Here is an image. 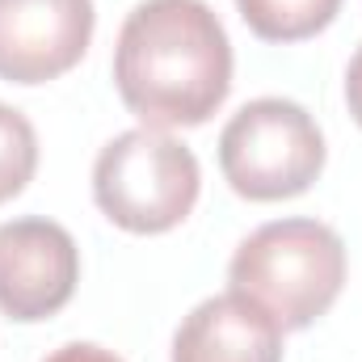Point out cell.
Segmentation results:
<instances>
[{
	"mask_svg": "<svg viewBox=\"0 0 362 362\" xmlns=\"http://www.w3.org/2000/svg\"><path fill=\"white\" fill-rule=\"evenodd\" d=\"M122 105L152 131L202 127L232 89V42L206 0H144L114 47Z\"/></svg>",
	"mask_w": 362,
	"mask_h": 362,
	"instance_id": "obj_1",
	"label": "cell"
},
{
	"mask_svg": "<svg viewBox=\"0 0 362 362\" xmlns=\"http://www.w3.org/2000/svg\"><path fill=\"white\" fill-rule=\"evenodd\" d=\"M228 282L282 333L316 325L346 286V245L320 219H274L232 253Z\"/></svg>",
	"mask_w": 362,
	"mask_h": 362,
	"instance_id": "obj_2",
	"label": "cell"
},
{
	"mask_svg": "<svg viewBox=\"0 0 362 362\" xmlns=\"http://www.w3.org/2000/svg\"><path fill=\"white\" fill-rule=\"evenodd\" d=\"M202 189L198 156L165 131L135 127L114 135L93 165V198L101 215L135 236L173 232Z\"/></svg>",
	"mask_w": 362,
	"mask_h": 362,
	"instance_id": "obj_3",
	"label": "cell"
},
{
	"mask_svg": "<svg viewBox=\"0 0 362 362\" xmlns=\"http://www.w3.org/2000/svg\"><path fill=\"white\" fill-rule=\"evenodd\" d=\"M219 169L249 202L299 198L325 169V135L303 105L286 97H257L223 127Z\"/></svg>",
	"mask_w": 362,
	"mask_h": 362,
	"instance_id": "obj_4",
	"label": "cell"
},
{
	"mask_svg": "<svg viewBox=\"0 0 362 362\" xmlns=\"http://www.w3.org/2000/svg\"><path fill=\"white\" fill-rule=\"evenodd\" d=\"M81 282V249L55 219L0 223V312L21 325H38L68 308Z\"/></svg>",
	"mask_w": 362,
	"mask_h": 362,
	"instance_id": "obj_5",
	"label": "cell"
},
{
	"mask_svg": "<svg viewBox=\"0 0 362 362\" xmlns=\"http://www.w3.org/2000/svg\"><path fill=\"white\" fill-rule=\"evenodd\" d=\"M93 0H0V81L47 85L93 42Z\"/></svg>",
	"mask_w": 362,
	"mask_h": 362,
	"instance_id": "obj_6",
	"label": "cell"
},
{
	"mask_svg": "<svg viewBox=\"0 0 362 362\" xmlns=\"http://www.w3.org/2000/svg\"><path fill=\"white\" fill-rule=\"evenodd\" d=\"M173 362H282V329L236 291L211 295L177 325Z\"/></svg>",
	"mask_w": 362,
	"mask_h": 362,
	"instance_id": "obj_7",
	"label": "cell"
},
{
	"mask_svg": "<svg viewBox=\"0 0 362 362\" xmlns=\"http://www.w3.org/2000/svg\"><path fill=\"white\" fill-rule=\"evenodd\" d=\"M245 25L266 42H303L333 25L341 0H236Z\"/></svg>",
	"mask_w": 362,
	"mask_h": 362,
	"instance_id": "obj_8",
	"label": "cell"
},
{
	"mask_svg": "<svg viewBox=\"0 0 362 362\" xmlns=\"http://www.w3.org/2000/svg\"><path fill=\"white\" fill-rule=\"evenodd\" d=\"M38 169V135L30 118L0 101V202L17 198Z\"/></svg>",
	"mask_w": 362,
	"mask_h": 362,
	"instance_id": "obj_9",
	"label": "cell"
},
{
	"mask_svg": "<svg viewBox=\"0 0 362 362\" xmlns=\"http://www.w3.org/2000/svg\"><path fill=\"white\" fill-rule=\"evenodd\" d=\"M42 362H122L114 350H101V346H93V341H68V346H59L55 354H47Z\"/></svg>",
	"mask_w": 362,
	"mask_h": 362,
	"instance_id": "obj_10",
	"label": "cell"
},
{
	"mask_svg": "<svg viewBox=\"0 0 362 362\" xmlns=\"http://www.w3.org/2000/svg\"><path fill=\"white\" fill-rule=\"evenodd\" d=\"M346 101H350L354 122L362 127V47L354 51V59H350V68H346Z\"/></svg>",
	"mask_w": 362,
	"mask_h": 362,
	"instance_id": "obj_11",
	"label": "cell"
}]
</instances>
